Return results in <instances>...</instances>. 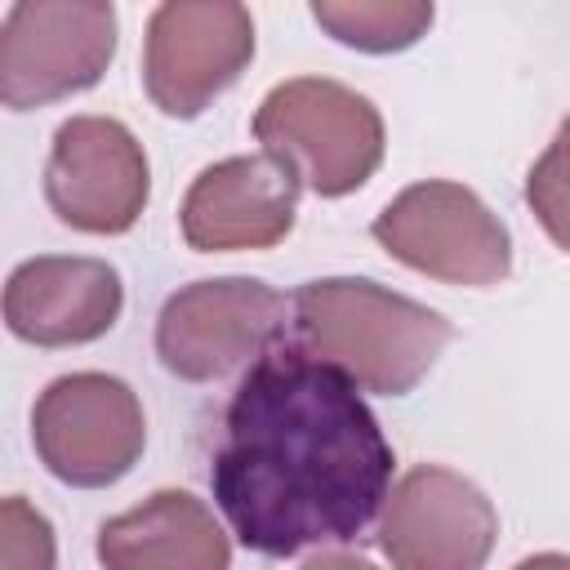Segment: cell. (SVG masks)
I'll return each mask as SVG.
<instances>
[{
  "mask_svg": "<svg viewBox=\"0 0 570 570\" xmlns=\"http://www.w3.org/2000/svg\"><path fill=\"white\" fill-rule=\"evenodd\" d=\"M396 454L361 387L298 347L245 370L209 463L232 534L258 557L352 543L392 494Z\"/></svg>",
  "mask_w": 570,
  "mask_h": 570,
  "instance_id": "obj_1",
  "label": "cell"
},
{
  "mask_svg": "<svg viewBox=\"0 0 570 570\" xmlns=\"http://www.w3.org/2000/svg\"><path fill=\"white\" fill-rule=\"evenodd\" d=\"M294 347L343 370L361 392L405 396L436 365L450 343V321L379 281L325 276L289 298Z\"/></svg>",
  "mask_w": 570,
  "mask_h": 570,
  "instance_id": "obj_2",
  "label": "cell"
},
{
  "mask_svg": "<svg viewBox=\"0 0 570 570\" xmlns=\"http://www.w3.org/2000/svg\"><path fill=\"white\" fill-rule=\"evenodd\" d=\"M254 138L325 200L365 187L387 147L379 107L330 76L281 80L254 111Z\"/></svg>",
  "mask_w": 570,
  "mask_h": 570,
  "instance_id": "obj_3",
  "label": "cell"
},
{
  "mask_svg": "<svg viewBox=\"0 0 570 570\" xmlns=\"http://www.w3.org/2000/svg\"><path fill=\"white\" fill-rule=\"evenodd\" d=\"M370 236L405 267L445 281L485 289L512 272V236L499 214L463 183L428 178L392 196Z\"/></svg>",
  "mask_w": 570,
  "mask_h": 570,
  "instance_id": "obj_4",
  "label": "cell"
},
{
  "mask_svg": "<svg viewBox=\"0 0 570 570\" xmlns=\"http://www.w3.org/2000/svg\"><path fill=\"white\" fill-rule=\"evenodd\" d=\"M31 445L49 476L76 490L116 485L147 445L138 392L102 370L53 379L31 410Z\"/></svg>",
  "mask_w": 570,
  "mask_h": 570,
  "instance_id": "obj_5",
  "label": "cell"
},
{
  "mask_svg": "<svg viewBox=\"0 0 570 570\" xmlns=\"http://www.w3.org/2000/svg\"><path fill=\"white\" fill-rule=\"evenodd\" d=\"M116 58L107 0H18L0 22V102L36 111L85 94Z\"/></svg>",
  "mask_w": 570,
  "mask_h": 570,
  "instance_id": "obj_6",
  "label": "cell"
},
{
  "mask_svg": "<svg viewBox=\"0 0 570 570\" xmlns=\"http://www.w3.org/2000/svg\"><path fill=\"white\" fill-rule=\"evenodd\" d=\"M285 334V298L254 276L191 281L156 316V356L183 383H218L258 365Z\"/></svg>",
  "mask_w": 570,
  "mask_h": 570,
  "instance_id": "obj_7",
  "label": "cell"
},
{
  "mask_svg": "<svg viewBox=\"0 0 570 570\" xmlns=\"http://www.w3.org/2000/svg\"><path fill=\"white\" fill-rule=\"evenodd\" d=\"M254 58V18L236 0H165L147 18L142 85L147 98L174 116H200L223 89L240 80Z\"/></svg>",
  "mask_w": 570,
  "mask_h": 570,
  "instance_id": "obj_8",
  "label": "cell"
},
{
  "mask_svg": "<svg viewBox=\"0 0 570 570\" xmlns=\"http://www.w3.org/2000/svg\"><path fill=\"white\" fill-rule=\"evenodd\" d=\"M151 196L147 151L116 116H71L53 129L45 165V200L71 232L120 236Z\"/></svg>",
  "mask_w": 570,
  "mask_h": 570,
  "instance_id": "obj_9",
  "label": "cell"
},
{
  "mask_svg": "<svg viewBox=\"0 0 570 570\" xmlns=\"http://www.w3.org/2000/svg\"><path fill=\"white\" fill-rule=\"evenodd\" d=\"M499 512L476 481L454 468H410L379 521V548L396 570H485Z\"/></svg>",
  "mask_w": 570,
  "mask_h": 570,
  "instance_id": "obj_10",
  "label": "cell"
},
{
  "mask_svg": "<svg viewBox=\"0 0 570 570\" xmlns=\"http://www.w3.org/2000/svg\"><path fill=\"white\" fill-rule=\"evenodd\" d=\"M298 191L303 183L267 151L227 156L191 178L178 209L183 240L196 254L272 249L294 227Z\"/></svg>",
  "mask_w": 570,
  "mask_h": 570,
  "instance_id": "obj_11",
  "label": "cell"
},
{
  "mask_svg": "<svg viewBox=\"0 0 570 570\" xmlns=\"http://www.w3.org/2000/svg\"><path fill=\"white\" fill-rule=\"evenodd\" d=\"M125 307L120 272L107 258L40 254L4 281V325L36 347H80L102 338Z\"/></svg>",
  "mask_w": 570,
  "mask_h": 570,
  "instance_id": "obj_12",
  "label": "cell"
},
{
  "mask_svg": "<svg viewBox=\"0 0 570 570\" xmlns=\"http://www.w3.org/2000/svg\"><path fill=\"white\" fill-rule=\"evenodd\" d=\"M98 561L102 570H227L232 543L205 499L156 490L98 525Z\"/></svg>",
  "mask_w": 570,
  "mask_h": 570,
  "instance_id": "obj_13",
  "label": "cell"
},
{
  "mask_svg": "<svg viewBox=\"0 0 570 570\" xmlns=\"http://www.w3.org/2000/svg\"><path fill=\"white\" fill-rule=\"evenodd\" d=\"M312 18L347 49L401 53L432 27L428 0H312Z\"/></svg>",
  "mask_w": 570,
  "mask_h": 570,
  "instance_id": "obj_14",
  "label": "cell"
},
{
  "mask_svg": "<svg viewBox=\"0 0 570 570\" xmlns=\"http://www.w3.org/2000/svg\"><path fill=\"white\" fill-rule=\"evenodd\" d=\"M525 205L543 223V232L570 254V116L561 120L548 151L525 174Z\"/></svg>",
  "mask_w": 570,
  "mask_h": 570,
  "instance_id": "obj_15",
  "label": "cell"
},
{
  "mask_svg": "<svg viewBox=\"0 0 570 570\" xmlns=\"http://www.w3.org/2000/svg\"><path fill=\"white\" fill-rule=\"evenodd\" d=\"M58 543L45 512H36L22 494L0 499V570H53Z\"/></svg>",
  "mask_w": 570,
  "mask_h": 570,
  "instance_id": "obj_16",
  "label": "cell"
},
{
  "mask_svg": "<svg viewBox=\"0 0 570 570\" xmlns=\"http://www.w3.org/2000/svg\"><path fill=\"white\" fill-rule=\"evenodd\" d=\"M298 570H379V566L365 561V557H356V552H316Z\"/></svg>",
  "mask_w": 570,
  "mask_h": 570,
  "instance_id": "obj_17",
  "label": "cell"
},
{
  "mask_svg": "<svg viewBox=\"0 0 570 570\" xmlns=\"http://www.w3.org/2000/svg\"><path fill=\"white\" fill-rule=\"evenodd\" d=\"M512 570H570V557L566 552H534V557L517 561Z\"/></svg>",
  "mask_w": 570,
  "mask_h": 570,
  "instance_id": "obj_18",
  "label": "cell"
}]
</instances>
